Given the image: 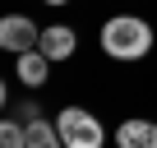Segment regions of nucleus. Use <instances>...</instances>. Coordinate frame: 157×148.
I'll return each instance as SVG.
<instances>
[{"label": "nucleus", "instance_id": "423d86ee", "mask_svg": "<svg viewBox=\"0 0 157 148\" xmlns=\"http://www.w3.org/2000/svg\"><path fill=\"white\" fill-rule=\"evenodd\" d=\"M14 69H19L23 88H42V84H46V69H51V60H46L42 51H23V56H14Z\"/></svg>", "mask_w": 157, "mask_h": 148}, {"label": "nucleus", "instance_id": "7ed1b4c3", "mask_svg": "<svg viewBox=\"0 0 157 148\" xmlns=\"http://www.w3.org/2000/svg\"><path fill=\"white\" fill-rule=\"evenodd\" d=\"M37 42H42V28L28 14H0V51L23 56V51H37Z\"/></svg>", "mask_w": 157, "mask_h": 148}, {"label": "nucleus", "instance_id": "39448f33", "mask_svg": "<svg viewBox=\"0 0 157 148\" xmlns=\"http://www.w3.org/2000/svg\"><path fill=\"white\" fill-rule=\"evenodd\" d=\"M116 143L120 148H157V120H120L116 130Z\"/></svg>", "mask_w": 157, "mask_h": 148}, {"label": "nucleus", "instance_id": "0eeeda50", "mask_svg": "<svg viewBox=\"0 0 157 148\" xmlns=\"http://www.w3.org/2000/svg\"><path fill=\"white\" fill-rule=\"evenodd\" d=\"M23 148H65L60 143V130H56V120H28L23 125Z\"/></svg>", "mask_w": 157, "mask_h": 148}, {"label": "nucleus", "instance_id": "f03ea898", "mask_svg": "<svg viewBox=\"0 0 157 148\" xmlns=\"http://www.w3.org/2000/svg\"><path fill=\"white\" fill-rule=\"evenodd\" d=\"M56 130H60V143L65 148H102V139H106L102 120L93 111H83V107H65L56 116Z\"/></svg>", "mask_w": 157, "mask_h": 148}, {"label": "nucleus", "instance_id": "1a4fd4ad", "mask_svg": "<svg viewBox=\"0 0 157 148\" xmlns=\"http://www.w3.org/2000/svg\"><path fill=\"white\" fill-rule=\"evenodd\" d=\"M5 102H10V88H5V79H0V111H5Z\"/></svg>", "mask_w": 157, "mask_h": 148}, {"label": "nucleus", "instance_id": "20e7f679", "mask_svg": "<svg viewBox=\"0 0 157 148\" xmlns=\"http://www.w3.org/2000/svg\"><path fill=\"white\" fill-rule=\"evenodd\" d=\"M74 46H78V37H74V28H65V23H56V28H42V42H37V51L56 65V60H69L74 56Z\"/></svg>", "mask_w": 157, "mask_h": 148}, {"label": "nucleus", "instance_id": "9d476101", "mask_svg": "<svg viewBox=\"0 0 157 148\" xmlns=\"http://www.w3.org/2000/svg\"><path fill=\"white\" fill-rule=\"evenodd\" d=\"M42 5H69V0H42Z\"/></svg>", "mask_w": 157, "mask_h": 148}, {"label": "nucleus", "instance_id": "6e6552de", "mask_svg": "<svg viewBox=\"0 0 157 148\" xmlns=\"http://www.w3.org/2000/svg\"><path fill=\"white\" fill-rule=\"evenodd\" d=\"M0 148H23V125L19 120H0Z\"/></svg>", "mask_w": 157, "mask_h": 148}, {"label": "nucleus", "instance_id": "f257e3e1", "mask_svg": "<svg viewBox=\"0 0 157 148\" xmlns=\"http://www.w3.org/2000/svg\"><path fill=\"white\" fill-rule=\"evenodd\" d=\"M102 51L111 60H143L152 51V28L134 14H116L102 23Z\"/></svg>", "mask_w": 157, "mask_h": 148}]
</instances>
